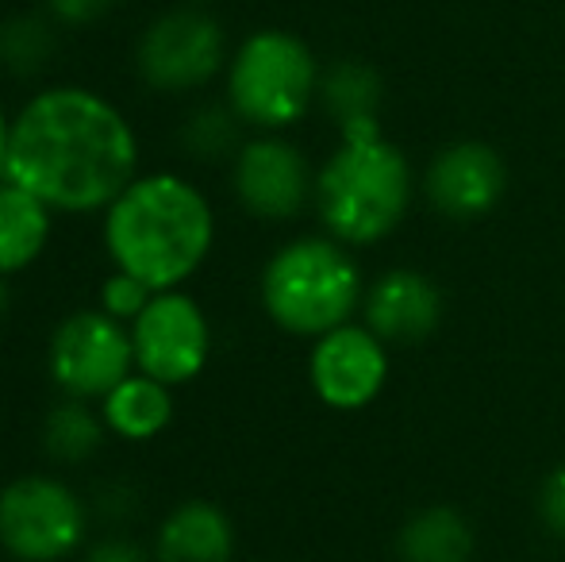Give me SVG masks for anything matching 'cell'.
Segmentation results:
<instances>
[{
  "label": "cell",
  "instance_id": "obj_9",
  "mask_svg": "<svg viewBox=\"0 0 565 562\" xmlns=\"http://www.w3.org/2000/svg\"><path fill=\"white\" fill-rule=\"evenodd\" d=\"M135 370L158 378L170 390L196 382L212 359V320L204 305L185 289L154 293L131 324Z\"/></svg>",
  "mask_w": 565,
  "mask_h": 562
},
{
  "label": "cell",
  "instance_id": "obj_6",
  "mask_svg": "<svg viewBox=\"0 0 565 562\" xmlns=\"http://www.w3.org/2000/svg\"><path fill=\"white\" fill-rule=\"evenodd\" d=\"M93 509L58 474H20L0 486V551L12 562H66L89 540Z\"/></svg>",
  "mask_w": 565,
  "mask_h": 562
},
{
  "label": "cell",
  "instance_id": "obj_4",
  "mask_svg": "<svg viewBox=\"0 0 565 562\" xmlns=\"http://www.w3.org/2000/svg\"><path fill=\"white\" fill-rule=\"evenodd\" d=\"M365 278L350 247L331 235H297L266 258L258 300L269 324L297 339H320L362 312Z\"/></svg>",
  "mask_w": 565,
  "mask_h": 562
},
{
  "label": "cell",
  "instance_id": "obj_28",
  "mask_svg": "<svg viewBox=\"0 0 565 562\" xmlns=\"http://www.w3.org/2000/svg\"><path fill=\"white\" fill-rule=\"evenodd\" d=\"M8 305H12V293H8V278H0V324L8 316Z\"/></svg>",
  "mask_w": 565,
  "mask_h": 562
},
{
  "label": "cell",
  "instance_id": "obj_3",
  "mask_svg": "<svg viewBox=\"0 0 565 562\" xmlns=\"http://www.w3.org/2000/svg\"><path fill=\"white\" fill-rule=\"evenodd\" d=\"M412 162L385 131L339 136V147L316 170V216L342 247H373L408 216Z\"/></svg>",
  "mask_w": 565,
  "mask_h": 562
},
{
  "label": "cell",
  "instance_id": "obj_24",
  "mask_svg": "<svg viewBox=\"0 0 565 562\" xmlns=\"http://www.w3.org/2000/svg\"><path fill=\"white\" fill-rule=\"evenodd\" d=\"M39 4L66 31V28H93V23H100L119 0H39Z\"/></svg>",
  "mask_w": 565,
  "mask_h": 562
},
{
  "label": "cell",
  "instance_id": "obj_20",
  "mask_svg": "<svg viewBox=\"0 0 565 562\" xmlns=\"http://www.w3.org/2000/svg\"><path fill=\"white\" fill-rule=\"evenodd\" d=\"M62 51V28L51 15L15 12L0 20V74L12 82H39Z\"/></svg>",
  "mask_w": 565,
  "mask_h": 562
},
{
  "label": "cell",
  "instance_id": "obj_10",
  "mask_svg": "<svg viewBox=\"0 0 565 562\" xmlns=\"http://www.w3.org/2000/svg\"><path fill=\"white\" fill-rule=\"evenodd\" d=\"M231 193L246 216L289 224L316 201V170L281 131H254L231 158Z\"/></svg>",
  "mask_w": 565,
  "mask_h": 562
},
{
  "label": "cell",
  "instance_id": "obj_15",
  "mask_svg": "<svg viewBox=\"0 0 565 562\" xmlns=\"http://www.w3.org/2000/svg\"><path fill=\"white\" fill-rule=\"evenodd\" d=\"M100 416H105L108 435L119 443H150L173 424L178 416V401L173 390L162 385L150 374H127L108 397L97 401Z\"/></svg>",
  "mask_w": 565,
  "mask_h": 562
},
{
  "label": "cell",
  "instance_id": "obj_17",
  "mask_svg": "<svg viewBox=\"0 0 565 562\" xmlns=\"http://www.w3.org/2000/svg\"><path fill=\"white\" fill-rule=\"evenodd\" d=\"M320 105L335 120L339 136L381 131V77L370 62H331L320 77Z\"/></svg>",
  "mask_w": 565,
  "mask_h": 562
},
{
  "label": "cell",
  "instance_id": "obj_1",
  "mask_svg": "<svg viewBox=\"0 0 565 562\" xmlns=\"http://www.w3.org/2000/svg\"><path fill=\"white\" fill-rule=\"evenodd\" d=\"M139 158L131 116L89 85H43L12 113L8 181L58 216H100L139 178Z\"/></svg>",
  "mask_w": 565,
  "mask_h": 562
},
{
  "label": "cell",
  "instance_id": "obj_22",
  "mask_svg": "<svg viewBox=\"0 0 565 562\" xmlns=\"http://www.w3.org/2000/svg\"><path fill=\"white\" fill-rule=\"evenodd\" d=\"M150 297H154V289H147L139 278H131V274H124V271H108L97 289V305L105 308L108 316H116L119 324H127V328L139 320V312L150 305Z\"/></svg>",
  "mask_w": 565,
  "mask_h": 562
},
{
  "label": "cell",
  "instance_id": "obj_14",
  "mask_svg": "<svg viewBox=\"0 0 565 562\" xmlns=\"http://www.w3.org/2000/svg\"><path fill=\"white\" fill-rule=\"evenodd\" d=\"M150 551L154 562H235V520L209 497H189L162 517Z\"/></svg>",
  "mask_w": 565,
  "mask_h": 562
},
{
  "label": "cell",
  "instance_id": "obj_8",
  "mask_svg": "<svg viewBox=\"0 0 565 562\" xmlns=\"http://www.w3.org/2000/svg\"><path fill=\"white\" fill-rule=\"evenodd\" d=\"M46 374L62 397H108L127 374H135L131 328L100 305L74 308L46 339Z\"/></svg>",
  "mask_w": 565,
  "mask_h": 562
},
{
  "label": "cell",
  "instance_id": "obj_7",
  "mask_svg": "<svg viewBox=\"0 0 565 562\" xmlns=\"http://www.w3.org/2000/svg\"><path fill=\"white\" fill-rule=\"evenodd\" d=\"M231 59L227 31L209 8L178 4L158 12L139 31L131 66L158 97H189L224 77Z\"/></svg>",
  "mask_w": 565,
  "mask_h": 562
},
{
  "label": "cell",
  "instance_id": "obj_21",
  "mask_svg": "<svg viewBox=\"0 0 565 562\" xmlns=\"http://www.w3.org/2000/svg\"><path fill=\"white\" fill-rule=\"evenodd\" d=\"M246 124L235 116V108L227 100H204L193 113L181 120L178 128V147L185 150V158L204 166H220L238 155V147L246 142Z\"/></svg>",
  "mask_w": 565,
  "mask_h": 562
},
{
  "label": "cell",
  "instance_id": "obj_23",
  "mask_svg": "<svg viewBox=\"0 0 565 562\" xmlns=\"http://www.w3.org/2000/svg\"><path fill=\"white\" fill-rule=\"evenodd\" d=\"M535 509H539V520H543L546 532L565 543V463H558L543 478L539 497H535Z\"/></svg>",
  "mask_w": 565,
  "mask_h": 562
},
{
  "label": "cell",
  "instance_id": "obj_11",
  "mask_svg": "<svg viewBox=\"0 0 565 562\" xmlns=\"http://www.w3.org/2000/svg\"><path fill=\"white\" fill-rule=\"evenodd\" d=\"M308 382L320 405L335 413H362L385 393L388 343L365 324H342L328 336L312 339L308 351Z\"/></svg>",
  "mask_w": 565,
  "mask_h": 562
},
{
  "label": "cell",
  "instance_id": "obj_5",
  "mask_svg": "<svg viewBox=\"0 0 565 562\" xmlns=\"http://www.w3.org/2000/svg\"><path fill=\"white\" fill-rule=\"evenodd\" d=\"M323 66L312 46L285 28H258L231 46L224 100L254 131H289L320 100Z\"/></svg>",
  "mask_w": 565,
  "mask_h": 562
},
{
  "label": "cell",
  "instance_id": "obj_19",
  "mask_svg": "<svg viewBox=\"0 0 565 562\" xmlns=\"http://www.w3.org/2000/svg\"><path fill=\"white\" fill-rule=\"evenodd\" d=\"M105 439H113V435H108L97 401H82V397H58L46 409L43 427H39L43 455L58 466L89 463V458L100 455Z\"/></svg>",
  "mask_w": 565,
  "mask_h": 562
},
{
  "label": "cell",
  "instance_id": "obj_25",
  "mask_svg": "<svg viewBox=\"0 0 565 562\" xmlns=\"http://www.w3.org/2000/svg\"><path fill=\"white\" fill-rule=\"evenodd\" d=\"M82 562H154V551L142 548L139 540H131L127 532H108L97 543H89Z\"/></svg>",
  "mask_w": 565,
  "mask_h": 562
},
{
  "label": "cell",
  "instance_id": "obj_16",
  "mask_svg": "<svg viewBox=\"0 0 565 562\" xmlns=\"http://www.w3.org/2000/svg\"><path fill=\"white\" fill-rule=\"evenodd\" d=\"M54 216L35 193L15 181H0V278L28 274L46 255L54 235Z\"/></svg>",
  "mask_w": 565,
  "mask_h": 562
},
{
  "label": "cell",
  "instance_id": "obj_18",
  "mask_svg": "<svg viewBox=\"0 0 565 562\" xmlns=\"http://www.w3.org/2000/svg\"><path fill=\"white\" fill-rule=\"evenodd\" d=\"M473 548V524L454 505H424L396 532V559L401 562H469Z\"/></svg>",
  "mask_w": 565,
  "mask_h": 562
},
{
  "label": "cell",
  "instance_id": "obj_26",
  "mask_svg": "<svg viewBox=\"0 0 565 562\" xmlns=\"http://www.w3.org/2000/svg\"><path fill=\"white\" fill-rule=\"evenodd\" d=\"M89 509L100 512V517L108 520V524H127L131 520V509H135V494L124 486V481H108V486H100L97 494L89 497Z\"/></svg>",
  "mask_w": 565,
  "mask_h": 562
},
{
  "label": "cell",
  "instance_id": "obj_27",
  "mask_svg": "<svg viewBox=\"0 0 565 562\" xmlns=\"http://www.w3.org/2000/svg\"><path fill=\"white\" fill-rule=\"evenodd\" d=\"M8 150H12V116L0 105V181L8 178Z\"/></svg>",
  "mask_w": 565,
  "mask_h": 562
},
{
  "label": "cell",
  "instance_id": "obj_12",
  "mask_svg": "<svg viewBox=\"0 0 565 562\" xmlns=\"http://www.w3.org/2000/svg\"><path fill=\"white\" fill-rule=\"evenodd\" d=\"M508 189V166L492 142L481 139H458L435 150L424 173V197L439 216L454 224L481 220L504 201Z\"/></svg>",
  "mask_w": 565,
  "mask_h": 562
},
{
  "label": "cell",
  "instance_id": "obj_13",
  "mask_svg": "<svg viewBox=\"0 0 565 562\" xmlns=\"http://www.w3.org/2000/svg\"><path fill=\"white\" fill-rule=\"evenodd\" d=\"M443 289L416 266H393L365 285L362 324L388 347H416L439 328Z\"/></svg>",
  "mask_w": 565,
  "mask_h": 562
},
{
  "label": "cell",
  "instance_id": "obj_2",
  "mask_svg": "<svg viewBox=\"0 0 565 562\" xmlns=\"http://www.w3.org/2000/svg\"><path fill=\"white\" fill-rule=\"evenodd\" d=\"M100 243L113 271L147 289H185L216 247V209L193 178L150 170L100 212Z\"/></svg>",
  "mask_w": 565,
  "mask_h": 562
}]
</instances>
